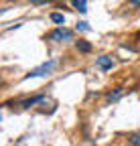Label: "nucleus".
I'll return each mask as SVG.
<instances>
[{"mask_svg": "<svg viewBox=\"0 0 140 146\" xmlns=\"http://www.w3.org/2000/svg\"><path fill=\"white\" fill-rule=\"evenodd\" d=\"M43 100H45V96H43V94H41V96H33V98L21 100V102H19V106H21V108H31V106L37 104V102H43Z\"/></svg>", "mask_w": 140, "mask_h": 146, "instance_id": "nucleus-4", "label": "nucleus"}, {"mask_svg": "<svg viewBox=\"0 0 140 146\" xmlns=\"http://www.w3.org/2000/svg\"><path fill=\"white\" fill-rule=\"evenodd\" d=\"M87 29H90V27H87V23H79V25H77V31H87Z\"/></svg>", "mask_w": 140, "mask_h": 146, "instance_id": "nucleus-10", "label": "nucleus"}, {"mask_svg": "<svg viewBox=\"0 0 140 146\" xmlns=\"http://www.w3.org/2000/svg\"><path fill=\"white\" fill-rule=\"evenodd\" d=\"M136 39H140V33H136Z\"/></svg>", "mask_w": 140, "mask_h": 146, "instance_id": "nucleus-11", "label": "nucleus"}, {"mask_svg": "<svg viewBox=\"0 0 140 146\" xmlns=\"http://www.w3.org/2000/svg\"><path fill=\"white\" fill-rule=\"evenodd\" d=\"M47 39L49 41H73V31L71 29H65V27H57L53 29L49 35H47Z\"/></svg>", "mask_w": 140, "mask_h": 146, "instance_id": "nucleus-1", "label": "nucleus"}, {"mask_svg": "<svg viewBox=\"0 0 140 146\" xmlns=\"http://www.w3.org/2000/svg\"><path fill=\"white\" fill-rule=\"evenodd\" d=\"M128 144L130 146H140V132H130L128 134Z\"/></svg>", "mask_w": 140, "mask_h": 146, "instance_id": "nucleus-7", "label": "nucleus"}, {"mask_svg": "<svg viewBox=\"0 0 140 146\" xmlns=\"http://www.w3.org/2000/svg\"><path fill=\"white\" fill-rule=\"evenodd\" d=\"M96 65H98L102 71H110V69L114 67V59H112V57H108V55H102V57H98V59H96Z\"/></svg>", "mask_w": 140, "mask_h": 146, "instance_id": "nucleus-3", "label": "nucleus"}, {"mask_svg": "<svg viewBox=\"0 0 140 146\" xmlns=\"http://www.w3.org/2000/svg\"><path fill=\"white\" fill-rule=\"evenodd\" d=\"M75 47H77V51H83V53H90V51H92V43H87V41H83V39L75 41Z\"/></svg>", "mask_w": 140, "mask_h": 146, "instance_id": "nucleus-5", "label": "nucleus"}, {"mask_svg": "<svg viewBox=\"0 0 140 146\" xmlns=\"http://www.w3.org/2000/svg\"><path fill=\"white\" fill-rule=\"evenodd\" d=\"M57 65V61L55 59H51V61H47V63H43V65H39V67H35L31 73H27L25 75V79H31V77H39V75H45V73H49L51 69H53Z\"/></svg>", "mask_w": 140, "mask_h": 146, "instance_id": "nucleus-2", "label": "nucleus"}, {"mask_svg": "<svg viewBox=\"0 0 140 146\" xmlns=\"http://www.w3.org/2000/svg\"><path fill=\"white\" fill-rule=\"evenodd\" d=\"M73 6H75L79 12H85V10H87V2H83V0H81V2H79V0H75V2H73Z\"/></svg>", "mask_w": 140, "mask_h": 146, "instance_id": "nucleus-9", "label": "nucleus"}, {"mask_svg": "<svg viewBox=\"0 0 140 146\" xmlns=\"http://www.w3.org/2000/svg\"><path fill=\"white\" fill-rule=\"evenodd\" d=\"M51 21L57 23V25H63V23H65V16H63L61 12H53V14H51Z\"/></svg>", "mask_w": 140, "mask_h": 146, "instance_id": "nucleus-8", "label": "nucleus"}, {"mask_svg": "<svg viewBox=\"0 0 140 146\" xmlns=\"http://www.w3.org/2000/svg\"><path fill=\"white\" fill-rule=\"evenodd\" d=\"M122 94H124V89H122V87H116L114 91H110V94H108L106 102H108V104H110V102H116V100H118V98H120Z\"/></svg>", "mask_w": 140, "mask_h": 146, "instance_id": "nucleus-6", "label": "nucleus"}]
</instances>
